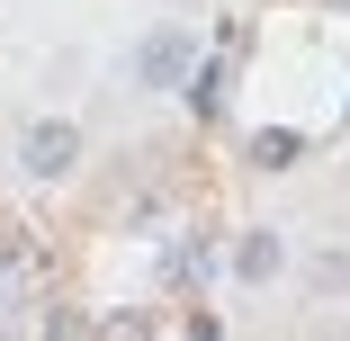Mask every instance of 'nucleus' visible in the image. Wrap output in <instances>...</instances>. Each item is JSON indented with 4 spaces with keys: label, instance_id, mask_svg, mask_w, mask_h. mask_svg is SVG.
Wrapping results in <instances>:
<instances>
[{
    "label": "nucleus",
    "instance_id": "1",
    "mask_svg": "<svg viewBox=\"0 0 350 341\" xmlns=\"http://www.w3.org/2000/svg\"><path fill=\"white\" fill-rule=\"evenodd\" d=\"M18 162H27L36 180H63V171L81 162V126H63V117H54V126H27V144H18Z\"/></svg>",
    "mask_w": 350,
    "mask_h": 341
},
{
    "label": "nucleus",
    "instance_id": "3",
    "mask_svg": "<svg viewBox=\"0 0 350 341\" xmlns=\"http://www.w3.org/2000/svg\"><path fill=\"white\" fill-rule=\"evenodd\" d=\"M234 269H243V279H252V288H260V279H278V234H252Z\"/></svg>",
    "mask_w": 350,
    "mask_h": 341
},
{
    "label": "nucleus",
    "instance_id": "4",
    "mask_svg": "<svg viewBox=\"0 0 350 341\" xmlns=\"http://www.w3.org/2000/svg\"><path fill=\"white\" fill-rule=\"evenodd\" d=\"M252 162H260V171H288V162H297V135H288V126H278V135H252Z\"/></svg>",
    "mask_w": 350,
    "mask_h": 341
},
{
    "label": "nucleus",
    "instance_id": "2",
    "mask_svg": "<svg viewBox=\"0 0 350 341\" xmlns=\"http://www.w3.org/2000/svg\"><path fill=\"white\" fill-rule=\"evenodd\" d=\"M144 90H180L189 81V27H162V36H144Z\"/></svg>",
    "mask_w": 350,
    "mask_h": 341
}]
</instances>
